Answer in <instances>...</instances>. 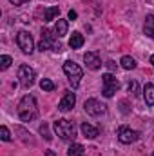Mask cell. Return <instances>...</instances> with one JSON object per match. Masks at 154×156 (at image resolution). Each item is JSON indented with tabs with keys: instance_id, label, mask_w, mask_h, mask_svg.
<instances>
[{
	"instance_id": "6da1fadb",
	"label": "cell",
	"mask_w": 154,
	"mask_h": 156,
	"mask_svg": "<svg viewBox=\"0 0 154 156\" xmlns=\"http://www.w3.org/2000/svg\"><path fill=\"white\" fill-rule=\"evenodd\" d=\"M18 116L22 122H33L38 116V105L33 94H26L18 104Z\"/></svg>"
},
{
	"instance_id": "7a4b0ae2",
	"label": "cell",
	"mask_w": 154,
	"mask_h": 156,
	"mask_svg": "<svg viewBox=\"0 0 154 156\" xmlns=\"http://www.w3.org/2000/svg\"><path fill=\"white\" fill-rule=\"evenodd\" d=\"M53 127H54V133H56L62 140H73V138L76 136V125H75V122H71V120H65V118L56 120Z\"/></svg>"
},
{
	"instance_id": "3957f363",
	"label": "cell",
	"mask_w": 154,
	"mask_h": 156,
	"mask_svg": "<svg viewBox=\"0 0 154 156\" xmlns=\"http://www.w3.org/2000/svg\"><path fill=\"white\" fill-rule=\"evenodd\" d=\"M38 49L44 53V51H62V44L58 42V37L56 33L49 31V29H42V40L38 44Z\"/></svg>"
},
{
	"instance_id": "277c9868",
	"label": "cell",
	"mask_w": 154,
	"mask_h": 156,
	"mask_svg": "<svg viewBox=\"0 0 154 156\" xmlns=\"http://www.w3.org/2000/svg\"><path fill=\"white\" fill-rule=\"evenodd\" d=\"M64 73L67 75L69 78V83L73 85V89H76L78 85H80V80L83 76V71H82V67L75 64V62H71V60H67L65 64H64Z\"/></svg>"
},
{
	"instance_id": "5b68a950",
	"label": "cell",
	"mask_w": 154,
	"mask_h": 156,
	"mask_svg": "<svg viewBox=\"0 0 154 156\" xmlns=\"http://www.w3.org/2000/svg\"><path fill=\"white\" fill-rule=\"evenodd\" d=\"M102 83H103L102 93H103V96H105V98L114 96V93L120 89V82H118V78H114L111 73H107V75H103V76H102Z\"/></svg>"
},
{
	"instance_id": "8992f818",
	"label": "cell",
	"mask_w": 154,
	"mask_h": 156,
	"mask_svg": "<svg viewBox=\"0 0 154 156\" xmlns=\"http://www.w3.org/2000/svg\"><path fill=\"white\" fill-rule=\"evenodd\" d=\"M83 109H85V113L91 115V116H100V115H103V113L107 111V105L102 104V102L96 100V98H89V100H85Z\"/></svg>"
},
{
	"instance_id": "52a82bcc",
	"label": "cell",
	"mask_w": 154,
	"mask_h": 156,
	"mask_svg": "<svg viewBox=\"0 0 154 156\" xmlns=\"http://www.w3.org/2000/svg\"><path fill=\"white\" fill-rule=\"evenodd\" d=\"M16 44H18V47L22 49V53H26V55H31V53L35 51L33 37H31L27 31H20V33L16 35Z\"/></svg>"
},
{
	"instance_id": "ba28073f",
	"label": "cell",
	"mask_w": 154,
	"mask_h": 156,
	"mask_svg": "<svg viewBox=\"0 0 154 156\" xmlns=\"http://www.w3.org/2000/svg\"><path fill=\"white\" fill-rule=\"evenodd\" d=\"M35 78H37V75H35V69L33 67H29L26 64L18 67V80H20V83L24 87H31L35 83Z\"/></svg>"
},
{
	"instance_id": "9c48e42d",
	"label": "cell",
	"mask_w": 154,
	"mask_h": 156,
	"mask_svg": "<svg viewBox=\"0 0 154 156\" xmlns=\"http://www.w3.org/2000/svg\"><path fill=\"white\" fill-rule=\"evenodd\" d=\"M138 138H140V133L134 131V129H131V127H125L123 125V127L118 129V140L121 144H134Z\"/></svg>"
},
{
	"instance_id": "30bf717a",
	"label": "cell",
	"mask_w": 154,
	"mask_h": 156,
	"mask_svg": "<svg viewBox=\"0 0 154 156\" xmlns=\"http://www.w3.org/2000/svg\"><path fill=\"white\" fill-rule=\"evenodd\" d=\"M75 104H76V96H75V93L65 91L64 98H62L60 104H58V109H60L62 113H67V111H71V109L75 107Z\"/></svg>"
},
{
	"instance_id": "8fae6325",
	"label": "cell",
	"mask_w": 154,
	"mask_h": 156,
	"mask_svg": "<svg viewBox=\"0 0 154 156\" xmlns=\"http://www.w3.org/2000/svg\"><path fill=\"white\" fill-rule=\"evenodd\" d=\"M83 62H85V64H87V67H89V69H93V71H96V69H100V67H102V60H100L98 53H94V51L85 53V55H83Z\"/></svg>"
},
{
	"instance_id": "7c38bea8",
	"label": "cell",
	"mask_w": 154,
	"mask_h": 156,
	"mask_svg": "<svg viewBox=\"0 0 154 156\" xmlns=\"http://www.w3.org/2000/svg\"><path fill=\"white\" fill-rule=\"evenodd\" d=\"M80 129H82V134H83L85 138H89V140H93V138H96V136L100 134V129L94 127V125H91V123H87V122H83Z\"/></svg>"
},
{
	"instance_id": "4fadbf2b",
	"label": "cell",
	"mask_w": 154,
	"mask_h": 156,
	"mask_svg": "<svg viewBox=\"0 0 154 156\" xmlns=\"http://www.w3.org/2000/svg\"><path fill=\"white\" fill-rule=\"evenodd\" d=\"M143 31L149 38L154 40V15H147L145 16V26H143Z\"/></svg>"
},
{
	"instance_id": "5bb4252c",
	"label": "cell",
	"mask_w": 154,
	"mask_h": 156,
	"mask_svg": "<svg viewBox=\"0 0 154 156\" xmlns=\"http://www.w3.org/2000/svg\"><path fill=\"white\" fill-rule=\"evenodd\" d=\"M54 33H56L58 38L65 37V35H67V20L58 18V20H56V26H54Z\"/></svg>"
},
{
	"instance_id": "9a60e30c",
	"label": "cell",
	"mask_w": 154,
	"mask_h": 156,
	"mask_svg": "<svg viewBox=\"0 0 154 156\" xmlns=\"http://www.w3.org/2000/svg\"><path fill=\"white\" fill-rule=\"evenodd\" d=\"M143 96H145V104L147 105H154V85L147 83L143 87Z\"/></svg>"
},
{
	"instance_id": "2e32d148",
	"label": "cell",
	"mask_w": 154,
	"mask_h": 156,
	"mask_svg": "<svg viewBox=\"0 0 154 156\" xmlns=\"http://www.w3.org/2000/svg\"><path fill=\"white\" fill-rule=\"evenodd\" d=\"M82 45H83V35L78 33V31L73 33V37L69 38V47H71V49H80Z\"/></svg>"
},
{
	"instance_id": "e0dca14e",
	"label": "cell",
	"mask_w": 154,
	"mask_h": 156,
	"mask_svg": "<svg viewBox=\"0 0 154 156\" xmlns=\"http://www.w3.org/2000/svg\"><path fill=\"white\" fill-rule=\"evenodd\" d=\"M85 153V149H83V145H80V144H73L69 149H67V156H83Z\"/></svg>"
},
{
	"instance_id": "ac0fdd59",
	"label": "cell",
	"mask_w": 154,
	"mask_h": 156,
	"mask_svg": "<svg viewBox=\"0 0 154 156\" xmlns=\"http://www.w3.org/2000/svg\"><path fill=\"white\" fill-rule=\"evenodd\" d=\"M58 15H60V9H58V7H47L45 13H44V20H45V22H51V20H54V16H58Z\"/></svg>"
},
{
	"instance_id": "d6986e66",
	"label": "cell",
	"mask_w": 154,
	"mask_h": 156,
	"mask_svg": "<svg viewBox=\"0 0 154 156\" xmlns=\"http://www.w3.org/2000/svg\"><path fill=\"white\" fill-rule=\"evenodd\" d=\"M120 64H121V67H123V69H127V71L136 67V62H134V58H131V56H123Z\"/></svg>"
},
{
	"instance_id": "ffe728a7",
	"label": "cell",
	"mask_w": 154,
	"mask_h": 156,
	"mask_svg": "<svg viewBox=\"0 0 154 156\" xmlns=\"http://www.w3.org/2000/svg\"><path fill=\"white\" fill-rule=\"evenodd\" d=\"M11 64H13L11 56H7V55H2V56H0V69H2V71H5Z\"/></svg>"
},
{
	"instance_id": "44dd1931",
	"label": "cell",
	"mask_w": 154,
	"mask_h": 156,
	"mask_svg": "<svg viewBox=\"0 0 154 156\" xmlns=\"http://www.w3.org/2000/svg\"><path fill=\"white\" fill-rule=\"evenodd\" d=\"M40 87H42V91H54V83H53L49 78H44V80L40 82Z\"/></svg>"
},
{
	"instance_id": "7402d4cb",
	"label": "cell",
	"mask_w": 154,
	"mask_h": 156,
	"mask_svg": "<svg viewBox=\"0 0 154 156\" xmlns=\"http://www.w3.org/2000/svg\"><path fill=\"white\" fill-rule=\"evenodd\" d=\"M40 134H42L47 142H51V140H53V136H51V133H49V127H47L45 123H42V125H40Z\"/></svg>"
},
{
	"instance_id": "603a6c76",
	"label": "cell",
	"mask_w": 154,
	"mask_h": 156,
	"mask_svg": "<svg viewBox=\"0 0 154 156\" xmlns=\"http://www.w3.org/2000/svg\"><path fill=\"white\" fill-rule=\"evenodd\" d=\"M0 134H2L0 138H2L4 142H9V140H11V134H9V129H7L5 125H2V127H0Z\"/></svg>"
},
{
	"instance_id": "cb8c5ba5",
	"label": "cell",
	"mask_w": 154,
	"mask_h": 156,
	"mask_svg": "<svg viewBox=\"0 0 154 156\" xmlns=\"http://www.w3.org/2000/svg\"><path fill=\"white\" fill-rule=\"evenodd\" d=\"M129 93H132L134 96L140 94V89H138V83L136 82H129Z\"/></svg>"
},
{
	"instance_id": "d4e9b609",
	"label": "cell",
	"mask_w": 154,
	"mask_h": 156,
	"mask_svg": "<svg viewBox=\"0 0 154 156\" xmlns=\"http://www.w3.org/2000/svg\"><path fill=\"white\" fill-rule=\"evenodd\" d=\"M120 105H121V113H123V115H127V113H129V105H127V102H125V100H121V102H120Z\"/></svg>"
},
{
	"instance_id": "484cf974",
	"label": "cell",
	"mask_w": 154,
	"mask_h": 156,
	"mask_svg": "<svg viewBox=\"0 0 154 156\" xmlns=\"http://www.w3.org/2000/svg\"><path fill=\"white\" fill-rule=\"evenodd\" d=\"M11 4H15V5H24V4H27L29 0H9Z\"/></svg>"
},
{
	"instance_id": "4316f807",
	"label": "cell",
	"mask_w": 154,
	"mask_h": 156,
	"mask_svg": "<svg viewBox=\"0 0 154 156\" xmlns=\"http://www.w3.org/2000/svg\"><path fill=\"white\" fill-rule=\"evenodd\" d=\"M107 67H109V71H114V69H116V64L113 62V60H109V62H107Z\"/></svg>"
},
{
	"instance_id": "83f0119b",
	"label": "cell",
	"mask_w": 154,
	"mask_h": 156,
	"mask_svg": "<svg viewBox=\"0 0 154 156\" xmlns=\"http://www.w3.org/2000/svg\"><path fill=\"white\" fill-rule=\"evenodd\" d=\"M76 11H73V9H71V11H69V20H76Z\"/></svg>"
},
{
	"instance_id": "f1b7e54d",
	"label": "cell",
	"mask_w": 154,
	"mask_h": 156,
	"mask_svg": "<svg viewBox=\"0 0 154 156\" xmlns=\"http://www.w3.org/2000/svg\"><path fill=\"white\" fill-rule=\"evenodd\" d=\"M45 156H54V153H53V151H47V153H45Z\"/></svg>"
},
{
	"instance_id": "f546056e",
	"label": "cell",
	"mask_w": 154,
	"mask_h": 156,
	"mask_svg": "<svg viewBox=\"0 0 154 156\" xmlns=\"http://www.w3.org/2000/svg\"><path fill=\"white\" fill-rule=\"evenodd\" d=\"M151 64H152V67H154V55L151 56Z\"/></svg>"
},
{
	"instance_id": "4dcf8cb0",
	"label": "cell",
	"mask_w": 154,
	"mask_h": 156,
	"mask_svg": "<svg viewBox=\"0 0 154 156\" xmlns=\"http://www.w3.org/2000/svg\"><path fill=\"white\" fill-rule=\"evenodd\" d=\"M152 156H154V154H152Z\"/></svg>"
}]
</instances>
